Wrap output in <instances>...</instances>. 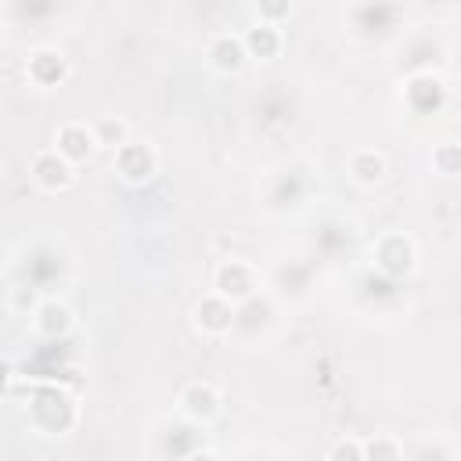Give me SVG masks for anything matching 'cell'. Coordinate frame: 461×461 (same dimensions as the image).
Segmentation results:
<instances>
[{
    "mask_svg": "<svg viewBox=\"0 0 461 461\" xmlns=\"http://www.w3.org/2000/svg\"><path fill=\"white\" fill-rule=\"evenodd\" d=\"M220 389L212 382H191L184 385L180 393V411L191 418V421H212L220 414Z\"/></svg>",
    "mask_w": 461,
    "mask_h": 461,
    "instance_id": "52a82bcc",
    "label": "cell"
},
{
    "mask_svg": "<svg viewBox=\"0 0 461 461\" xmlns=\"http://www.w3.org/2000/svg\"><path fill=\"white\" fill-rule=\"evenodd\" d=\"M385 4H393V0H385Z\"/></svg>",
    "mask_w": 461,
    "mask_h": 461,
    "instance_id": "ffe728a7",
    "label": "cell"
},
{
    "mask_svg": "<svg viewBox=\"0 0 461 461\" xmlns=\"http://www.w3.org/2000/svg\"><path fill=\"white\" fill-rule=\"evenodd\" d=\"M54 148L68 158V162H86L101 144H97V133L94 126H83V122H65L54 137Z\"/></svg>",
    "mask_w": 461,
    "mask_h": 461,
    "instance_id": "ba28073f",
    "label": "cell"
},
{
    "mask_svg": "<svg viewBox=\"0 0 461 461\" xmlns=\"http://www.w3.org/2000/svg\"><path fill=\"white\" fill-rule=\"evenodd\" d=\"M72 166H76V162H68L58 148H50V151L32 155L29 173H32V180H36L43 191H65V187L72 184Z\"/></svg>",
    "mask_w": 461,
    "mask_h": 461,
    "instance_id": "8992f818",
    "label": "cell"
},
{
    "mask_svg": "<svg viewBox=\"0 0 461 461\" xmlns=\"http://www.w3.org/2000/svg\"><path fill=\"white\" fill-rule=\"evenodd\" d=\"M25 76H29V83H36V86H58V83H65V76H68V61H65V54L43 47V50L29 54Z\"/></svg>",
    "mask_w": 461,
    "mask_h": 461,
    "instance_id": "9c48e42d",
    "label": "cell"
},
{
    "mask_svg": "<svg viewBox=\"0 0 461 461\" xmlns=\"http://www.w3.org/2000/svg\"><path fill=\"white\" fill-rule=\"evenodd\" d=\"M94 133H97V144H101V148H112V151H119V148L130 140L126 122H122V119H115V115L97 119V122H94Z\"/></svg>",
    "mask_w": 461,
    "mask_h": 461,
    "instance_id": "9a60e30c",
    "label": "cell"
},
{
    "mask_svg": "<svg viewBox=\"0 0 461 461\" xmlns=\"http://www.w3.org/2000/svg\"><path fill=\"white\" fill-rule=\"evenodd\" d=\"M36 331L40 335H47V339H58V335H65L68 328H72V310L61 303V299H43L40 306H36Z\"/></svg>",
    "mask_w": 461,
    "mask_h": 461,
    "instance_id": "4fadbf2b",
    "label": "cell"
},
{
    "mask_svg": "<svg viewBox=\"0 0 461 461\" xmlns=\"http://www.w3.org/2000/svg\"><path fill=\"white\" fill-rule=\"evenodd\" d=\"M432 166H436L439 173H447V176L461 173V144H454V140H443V144L432 151Z\"/></svg>",
    "mask_w": 461,
    "mask_h": 461,
    "instance_id": "2e32d148",
    "label": "cell"
},
{
    "mask_svg": "<svg viewBox=\"0 0 461 461\" xmlns=\"http://www.w3.org/2000/svg\"><path fill=\"white\" fill-rule=\"evenodd\" d=\"M403 94H407V104H411L414 112H436V108L447 101V94H443V83H439L432 72L411 76Z\"/></svg>",
    "mask_w": 461,
    "mask_h": 461,
    "instance_id": "8fae6325",
    "label": "cell"
},
{
    "mask_svg": "<svg viewBox=\"0 0 461 461\" xmlns=\"http://www.w3.org/2000/svg\"><path fill=\"white\" fill-rule=\"evenodd\" d=\"M256 288H259V285H256V274H252V267L241 263V259H223V263L216 267V274H212V292L227 295L230 303L252 299Z\"/></svg>",
    "mask_w": 461,
    "mask_h": 461,
    "instance_id": "277c9868",
    "label": "cell"
},
{
    "mask_svg": "<svg viewBox=\"0 0 461 461\" xmlns=\"http://www.w3.org/2000/svg\"><path fill=\"white\" fill-rule=\"evenodd\" d=\"M29 414H32L36 429H43V432H65L76 421V403L58 385H36L32 396H29Z\"/></svg>",
    "mask_w": 461,
    "mask_h": 461,
    "instance_id": "6da1fadb",
    "label": "cell"
},
{
    "mask_svg": "<svg viewBox=\"0 0 461 461\" xmlns=\"http://www.w3.org/2000/svg\"><path fill=\"white\" fill-rule=\"evenodd\" d=\"M375 267L385 274V277H403L411 274L414 267V241L407 234H382L378 245H375Z\"/></svg>",
    "mask_w": 461,
    "mask_h": 461,
    "instance_id": "3957f363",
    "label": "cell"
},
{
    "mask_svg": "<svg viewBox=\"0 0 461 461\" xmlns=\"http://www.w3.org/2000/svg\"><path fill=\"white\" fill-rule=\"evenodd\" d=\"M115 173L126 180V184H148L155 173H158V155L151 144H140V140H126L115 158H112Z\"/></svg>",
    "mask_w": 461,
    "mask_h": 461,
    "instance_id": "7a4b0ae2",
    "label": "cell"
},
{
    "mask_svg": "<svg viewBox=\"0 0 461 461\" xmlns=\"http://www.w3.org/2000/svg\"><path fill=\"white\" fill-rule=\"evenodd\" d=\"M349 176H353L357 184L371 187V184H378V180L385 176V158H382L375 148H360V151L349 155Z\"/></svg>",
    "mask_w": 461,
    "mask_h": 461,
    "instance_id": "5bb4252c",
    "label": "cell"
},
{
    "mask_svg": "<svg viewBox=\"0 0 461 461\" xmlns=\"http://www.w3.org/2000/svg\"><path fill=\"white\" fill-rule=\"evenodd\" d=\"M234 306H238V303H230V299L220 295V292L202 295L198 306H194V328H198L202 335H227L230 324H234Z\"/></svg>",
    "mask_w": 461,
    "mask_h": 461,
    "instance_id": "5b68a950",
    "label": "cell"
},
{
    "mask_svg": "<svg viewBox=\"0 0 461 461\" xmlns=\"http://www.w3.org/2000/svg\"><path fill=\"white\" fill-rule=\"evenodd\" d=\"M364 457H403V447L393 439H371L364 443Z\"/></svg>",
    "mask_w": 461,
    "mask_h": 461,
    "instance_id": "ac0fdd59",
    "label": "cell"
},
{
    "mask_svg": "<svg viewBox=\"0 0 461 461\" xmlns=\"http://www.w3.org/2000/svg\"><path fill=\"white\" fill-rule=\"evenodd\" d=\"M256 11L263 22H285L292 11V0H256Z\"/></svg>",
    "mask_w": 461,
    "mask_h": 461,
    "instance_id": "e0dca14e",
    "label": "cell"
},
{
    "mask_svg": "<svg viewBox=\"0 0 461 461\" xmlns=\"http://www.w3.org/2000/svg\"><path fill=\"white\" fill-rule=\"evenodd\" d=\"M205 58H209V65H212L216 72H238V68L245 65L249 50H245V40H241V36L220 32V36H212V40H209Z\"/></svg>",
    "mask_w": 461,
    "mask_h": 461,
    "instance_id": "30bf717a",
    "label": "cell"
},
{
    "mask_svg": "<svg viewBox=\"0 0 461 461\" xmlns=\"http://www.w3.org/2000/svg\"><path fill=\"white\" fill-rule=\"evenodd\" d=\"M245 50H249V58H259V61H270V58H277V50H281V29H277V22H256L245 36Z\"/></svg>",
    "mask_w": 461,
    "mask_h": 461,
    "instance_id": "7c38bea8",
    "label": "cell"
},
{
    "mask_svg": "<svg viewBox=\"0 0 461 461\" xmlns=\"http://www.w3.org/2000/svg\"><path fill=\"white\" fill-rule=\"evenodd\" d=\"M328 457H331V461H342V457H349V461H364V443H357V439H342V443H335V447L328 450Z\"/></svg>",
    "mask_w": 461,
    "mask_h": 461,
    "instance_id": "d6986e66",
    "label": "cell"
}]
</instances>
